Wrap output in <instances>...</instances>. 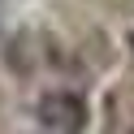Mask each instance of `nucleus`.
<instances>
[{
	"instance_id": "obj_1",
	"label": "nucleus",
	"mask_w": 134,
	"mask_h": 134,
	"mask_svg": "<svg viewBox=\"0 0 134 134\" xmlns=\"http://www.w3.org/2000/svg\"><path fill=\"white\" fill-rule=\"evenodd\" d=\"M87 117H91L87 99L74 95V91H48L35 104V121L43 130H52V134H82L87 130Z\"/></svg>"
},
{
	"instance_id": "obj_2",
	"label": "nucleus",
	"mask_w": 134,
	"mask_h": 134,
	"mask_svg": "<svg viewBox=\"0 0 134 134\" xmlns=\"http://www.w3.org/2000/svg\"><path fill=\"white\" fill-rule=\"evenodd\" d=\"M130 48H134V35H130Z\"/></svg>"
}]
</instances>
